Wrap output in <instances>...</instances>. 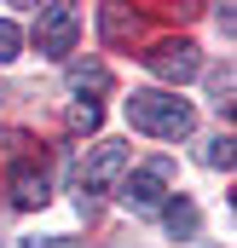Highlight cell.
Instances as JSON below:
<instances>
[{"label":"cell","mask_w":237,"mask_h":248,"mask_svg":"<svg viewBox=\"0 0 237 248\" xmlns=\"http://www.w3.org/2000/svg\"><path fill=\"white\" fill-rule=\"evenodd\" d=\"M127 122L139 127V133H151V139H185V133L197 127V110H191L179 93H156V87H145V93L127 98Z\"/></svg>","instance_id":"6da1fadb"},{"label":"cell","mask_w":237,"mask_h":248,"mask_svg":"<svg viewBox=\"0 0 237 248\" xmlns=\"http://www.w3.org/2000/svg\"><path fill=\"white\" fill-rule=\"evenodd\" d=\"M17 46H23V29H17L12 17H0V63H12V58H17Z\"/></svg>","instance_id":"8fae6325"},{"label":"cell","mask_w":237,"mask_h":248,"mask_svg":"<svg viewBox=\"0 0 237 248\" xmlns=\"http://www.w3.org/2000/svg\"><path fill=\"white\" fill-rule=\"evenodd\" d=\"M197 156H203V162H208V168H232V133H220V139H208V144H203V150H197Z\"/></svg>","instance_id":"30bf717a"},{"label":"cell","mask_w":237,"mask_h":248,"mask_svg":"<svg viewBox=\"0 0 237 248\" xmlns=\"http://www.w3.org/2000/svg\"><path fill=\"white\" fill-rule=\"evenodd\" d=\"M121 173H127V144H99L81 162V190H110Z\"/></svg>","instance_id":"277c9868"},{"label":"cell","mask_w":237,"mask_h":248,"mask_svg":"<svg viewBox=\"0 0 237 248\" xmlns=\"http://www.w3.org/2000/svg\"><path fill=\"white\" fill-rule=\"evenodd\" d=\"M162 219H168V231H174L179 243H185V237H197V202H185V196L162 202Z\"/></svg>","instance_id":"ba28073f"},{"label":"cell","mask_w":237,"mask_h":248,"mask_svg":"<svg viewBox=\"0 0 237 248\" xmlns=\"http://www.w3.org/2000/svg\"><path fill=\"white\" fill-rule=\"evenodd\" d=\"M145 69H151L156 81L179 87V81H191V75L203 69V52H197L191 41H162V46H151V52H145Z\"/></svg>","instance_id":"3957f363"},{"label":"cell","mask_w":237,"mask_h":248,"mask_svg":"<svg viewBox=\"0 0 237 248\" xmlns=\"http://www.w3.org/2000/svg\"><path fill=\"white\" fill-rule=\"evenodd\" d=\"M104 87H110L104 63H69V93H104Z\"/></svg>","instance_id":"9c48e42d"},{"label":"cell","mask_w":237,"mask_h":248,"mask_svg":"<svg viewBox=\"0 0 237 248\" xmlns=\"http://www.w3.org/2000/svg\"><path fill=\"white\" fill-rule=\"evenodd\" d=\"M99 29H104V41H110V46H121V41H133V35H139V17H127L121 6H104V12H99Z\"/></svg>","instance_id":"52a82bcc"},{"label":"cell","mask_w":237,"mask_h":248,"mask_svg":"<svg viewBox=\"0 0 237 248\" xmlns=\"http://www.w3.org/2000/svg\"><path fill=\"white\" fill-rule=\"evenodd\" d=\"M41 202H47V173H41L35 162H17V168H12V208L29 214V208H41Z\"/></svg>","instance_id":"8992f818"},{"label":"cell","mask_w":237,"mask_h":248,"mask_svg":"<svg viewBox=\"0 0 237 248\" xmlns=\"http://www.w3.org/2000/svg\"><path fill=\"white\" fill-rule=\"evenodd\" d=\"M75 29H81V12H75V6H41V17H35V46H41V58H64V52L75 46Z\"/></svg>","instance_id":"7a4b0ae2"},{"label":"cell","mask_w":237,"mask_h":248,"mask_svg":"<svg viewBox=\"0 0 237 248\" xmlns=\"http://www.w3.org/2000/svg\"><path fill=\"white\" fill-rule=\"evenodd\" d=\"M162 179H168V162H151V168H139V173L121 185V202H127V208H139V214L162 208Z\"/></svg>","instance_id":"5b68a950"},{"label":"cell","mask_w":237,"mask_h":248,"mask_svg":"<svg viewBox=\"0 0 237 248\" xmlns=\"http://www.w3.org/2000/svg\"><path fill=\"white\" fill-rule=\"evenodd\" d=\"M69 127L75 133H93L99 127V104H69Z\"/></svg>","instance_id":"7c38bea8"}]
</instances>
